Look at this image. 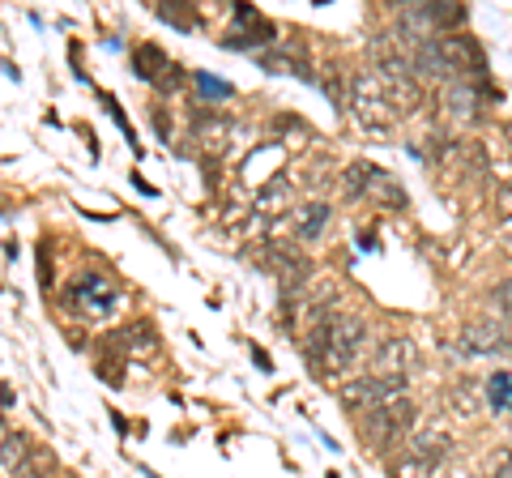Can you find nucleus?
<instances>
[{
  "mask_svg": "<svg viewBox=\"0 0 512 478\" xmlns=\"http://www.w3.org/2000/svg\"><path fill=\"white\" fill-rule=\"evenodd\" d=\"M453 406L461 410V419H470V414L478 410V389H474V385H461V389H453Z\"/></svg>",
  "mask_w": 512,
  "mask_h": 478,
  "instance_id": "a211bd4d",
  "label": "nucleus"
},
{
  "mask_svg": "<svg viewBox=\"0 0 512 478\" xmlns=\"http://www.w3.org/2000/svg\"><path fill=\"white\" fill-rule=\"evenodd\" d=\"M414 419H419V406H414L410 397H397V402H389V406L367 410L363 419H359V427H363V436L372 440L380 453H389L402 440L414 436Z\"/></svg>",
  "mask_w": 512,
  "mask_h": 478,
  "instance_id": "f257e3e1",
  "label": "nucleus"
},
{
  "mask_svg": "<svg viewBox=\"0 0 512 478\" xmlns=\"http://www.w3.org/2000/svg\"><path fill=\"white\" fill-rule=\"evenodd\" d=\"M64 304L69 308H77L82 316H111L120 308V286L111 282L107 274H77L73 278V286L64 291Z\"/></svg>",
  "mask_w": 512,
  "mask_h": 478,
  "instance_id": "20e7f679",
  "label": "nucleus"
},
{
  "mask_svg": "<svg viewBox=\"0 0 512 478\" xmlns=\"http://www.w3.org/2000/svg\"><path fill=\"white\" fill-rule=\"evenodd\" d=\"M197 86H201V94H210V99H227V94H231V86L227 82H214L210 73H197Z\"/></svg>",
  "mask_w": 512,
  "mask_h": 478,
  "instance_id": "aec40b11",
  "label": "nucleus"
},
{
  "mask_svg": "<svg viewBox=\"0 0 512 478\" xmlns=\"http://www.w3.org/2000/svg\"><path fill=\"white\" fill-rule=\"evenodd\" d=\"M342 406L350 414H367V410H376V406H389L397 402V397H410V380L406 376H359V380H346L342 385Z\"/></svg>",
  "mask_w": 512,
  "mask_h": 478,
  "instance_id": "7ed1b4c3",
  "label": "nucleus"
},
{
  "mask_svg": "<svg viewBox=\"0 0 512 478\" xmlns=\"http://www.w3.org/2000/svg\"><path fill=\"white\" fill-rule=\"evenodd\" d=\"M453 453V436L444 432V427H427V432H414L410 440H406V461H414V466H419L423 474H431L440 466V461Z\"/></svg>",
  "mask_w": 512,
  "mask_h": 478,
  "instance_id": "39448f33",
  "label": "nucleus"
},
{
  "mask_svg": "<svg viewBox=\"0 0 512 478\" xmlns=\"http://www.w3.org/2000/svg\"><path fill=\"white\" fill-rule=\"evenodd\" d=\"M350 111H355V120L367 124V129H384L397 116L393 90L376 73H355V82H350Z\"/></svg>",
  "mask_w": 512,
  "mask_h": 478,
  "instance_id": "f03ea898",
  "label": "nucleus"
},
{
  "mask_svg": "<svg viewBox=\"0 0 512 478\" xmlns=\"http://www.w3.org/2000/svg\"><path fill=\"white\" fill-rule=\"evenodd\" d=\"M107 346L116 350V355H124V350H133V355L150 359V355H154V346H158V338H154V329H150L146 321H133L128 329H120L116 338H107Z\"/></svg>",
  "mask_w": 512,
  "mask_h": 478,
  "instance_id": "6e6552de",
  "label": "nucleus"
},
{
  "mask_svg": "<svg viewBox=\"0 0 512 478\" xmlns=\"http://www.w3.org/2000/svg\"><path fill=\"white\" fill-rule=\"evenodd\" d=\"M483 397H487V406H491L495 414H504V410L512 406V376H508V372H495V376H487Z\"/></svg>",
  "mask_w": 512,
  "mask_h": 478,
  "instance_id": "4468645a",
  "label": "nucleus"
},
{
  "mask_svg": "<svg viewBox=\"0 0 512 478\" xmlns=\"http://www.w3.org/2000/svg\"><path fill=\"white\" fill-rule=\"evenodd\" d=\"M26 453H30V436H18V432H13V436H0V466H5V470L18 466Z\"/></svg>",
  "mask_w": 512,
  "mask_h": 478,
  "instance_id": "dca6fc26",
  "label": "nucleus"
},
{
  "mask_svg": "<svg viewBox=\"0 0 512 478\" xmlns=\"http://www.w3.org/2000/svg\"><path fill=\"white\" fill-rule=\"evenodd\" d=\"M508 410H512V406H508Z\"/></svg>",
  "mask_w": 512,
  "mask_h": 478,
  "instance_id": "393cba45",
  "label": "nucleus"
},
{
  "mask_svg": "<svg viewBox=\"0 0 512 478\" xmlns=\"http://www.w3.org/2000/svg\"><path fill=\"white\" fill-rule=\"evenodd\" d=\"M133 65H137V77H158L167 69V56L158 52L154 43H146V47H137V56H133Z\"/></svg>",
  "mask_w": 512,
  "mask_h": 478,
  "instance_id": "2eb2a0df",
  "label": "nucleus"
},
{
  "mask_svg": "<svg viewBox=\"0 0 512 478\" xmlns=\"http://www.w3.org/2000/svg\"><path fill=\"white\" fill-rule=\"evenodd\" d=\"M154 86L163 90V94H175V90L184 86V69H180V65H171V60H167V69L154 77Z\"/></svg>",
  "mask_w": 512,
  "mask_h": 478,
  "instance_id": "f3484780",
  "label": "nucleus"
},
{
  "mask_svg": "<svg viewBox=\"0 0 512 478\" xmlns=\"http://www.w3.org/2000/svg\"><path fill=\"white\" fill-rule=\"evenodd\" d=\"M252 210L265 214V218H278L282 210H291V184L274 180L269 188H261V193H256V201H252Z\"/></svg>",
  "mask_w": 512,
  "mask_h": 478,
  "instance_id": "9b49d317",
  "label": "nucleus"
},
{
  "mask_svg": "<svg viewBox=\"0 0 512 478\" xmlns=\"http://www.w3.org/2000/svg\"><path fill=\"white\" fill-rule=\"evenodd\" d=\"M457 350L461 355H495V350H508V333L495 325H470V329H461Z\"/></svg>",
  "mask_w": 512,
  "mask_h": 478,
  "instance_id": "0eeeda50",
  "label": "nucleus"
},
{
  "mask_svg": "<svg viewBox=\"0 0 512 478\" xmlns=\"http://www.w3.org/2000/svg\"><path fill=\"white\" fill-rule=\"evenodd\" d=\"M329 478H338V474H329Z\"/></svg>",
  "mask_w": 512,
  "mask_h": 478,
  "instance_id": "5701e85b",
  "label": "nucleus"
},
{
  "mask_svg": "<svg viewBox=\"0 0 512 478\" xmlns=\"http://www.w3.org/2000/svg\"><path fill=\"white\" fill-rule=\"evenodd\" d=\"M52 466H56V457L47 453V449H39V444H30V453L9 474L13 478H47V474H52Z\"/></svg>",
  "mask_w": 512,
  "mask_h": 478,
  "instance_id": "ddd939ff",
  "label": "nucleus"
},
{
  "mask_svg": "<svg viewBox=\"0 0 512 478\" xmlns=\"http://www.w3.org/2000/svg\"><path fill=\"white\" fill-rule=\"evenodd\" d=\"M69 478H77V474H69Z\"/></svg>",
  "mask_w": 512,
  "mask_h": 478,
  "instance_id": "b1692460",
  "label": "nucleus"
},
{
  "mask_svg": "<svg viewBox=\"0 0 512 478\" xmlns=\"http://www.w3.org/2000/svg\"><path fill=\"white\" fill-rule=\"evenodd\" d=\"M495 308H500L504 316H512V278H504L500 286H495Z\"/></svg>",
  "mask_w": 512,
  "mask_h": 478,
  "instance_id": "412c9836",
  "label": "nucleus"
},
{
  "mask_svg": "<svg viewBox=\"0 0 512 478\" xmlns=\"http://www.w3.org/2000/svg\"><path fill=\"white\" fill-rule=\"evenodd\" d=\"M384 175L372 167V163H350L346 175H342V188H346V197H367L372 193V184H380Z\"/></svg>",
  "mask_w": 512,
  "mask_h": 478,
  "instance_id": "f8f14e48",
  "label": "nucleus"
},
{
  "mask_svg": "<svg viewBox=\"0 0 512 478\" xmlns=\"http://www.w3.org/2000/svg\"><path fill=\"white\" fill-rule=\"evenodd\" d=\"M154 18H163V22L180 26V30H192V26H197V18H192V13H180V9H171V5H154Z\"/></svg>",
  "mask_w": 512,
  "mask_h": 478,
  "instance_id": "6ab92c4d",
  "label": "nucleus"
},
{
  "mask_svg": "<svg viewBox=\"0 0 512 478\" xmlns=\"http://www.w3.org/2000/svg\"><path fill=\"white\" fill-rule=\"evenodd\" d=\"M440 99H444V107H448V116H457V120H478L474 82H444Z\"/></svg>",
  "mask_w": 512,
  "mask_h": 478,
  "instance_id": "1a4fd4ad",
  "label": "nucleus"
},
{
  "mask_svg": "<svg viewBox=\"0 0 512 478\" xmlns=\"http://www.w3.org/2000/svg\"><path fill=\"white\" fill-rule=\"evenodd\" d=\"M329 218H333V210L325 201H308V205H299L295 210V231H299V239H320L325 235V227H329Z\"/></svg>",
  "mask_w": 512,
  "mask_h": 478,
  "instance_id": "9d476101",
  "label": "nucleus"
},
{
  "mask_svg": "<svg viewBox=\"0 0 512 478\" xmlns=\"http://www.w3.org/2000/svg\"><path fill=\"white\" fill-rule=\"evenodd\" d=\"M380 376H406L414 363H419V350H414L410 338H384L376 350H372Z\"/></svg>",
  "mask_w": 512,
  "mask_h": 478,
  "instance_id": "423d86ee",
  "label": "nucleus"
},
{
  "mask_svg": "<svg viewBox=\"0 0 512 478\" xmlns=\"http://www.w3.org/2000/svg\"><path fill=\"white\" fill-rule=\"evenodd\" d=\"M500 205H504V210L512 214V188H504V193H500Z\"/></svg>",
  "mask_w": 512,
  "mask_h": 478,
  "instance_id": "4be33fe9",
  "label": "nucleus"
}]
</instances>
